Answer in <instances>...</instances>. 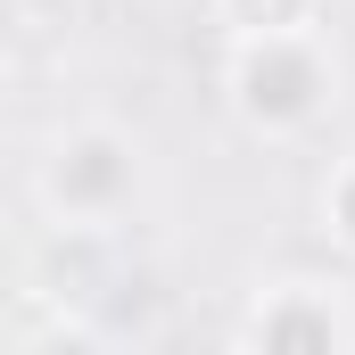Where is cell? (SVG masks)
<instances>
[{
	"instance_id": "6da1fadb",
	"label": "cell",
	"mask_w": 355,
	"mask_h": 355,
	"mask_svg": "<svg viewBox=\"0 0 355 355\" xmlns=\"http://www.w3.org/2000/svg\"><path fill=\"white\" fill-rule=\"evenodd\" d=\"M232 91H240V107H248L257 124H297V116H314V99H322V58L306 50V33L240 42Z\"/></svg>"
},
{
	"instance_id": "7a4b0ae2",
	"label": "cell",
	"mask_w": 355,
	"mask_h": 355,
	"mask_svg": "<svg viewBox=\"0 0 355 355\" xmlns=\"http://www.w3.org/2000/svg\"><path fill=\"white\" fill-rule=\"evenodd\" d=\"M124 182H132V149H124L116 132H83L75 149H58L50 198H58V207H75V215H99Z\"/></svg>"
},
{
	"instance_id": "3957f363",
	"label": "cell",
	"mask_w": 355,
	"mask_h": 355,
	"mask_svg": "<svg viewBox=\"0 0 355 355\" xmlns=\"http://www.w3.org/2000/svg\"><path fill=\"white\" fill-rule=\"evenodd\" d=\"M223 25L240 42H265V33H306L314 25V0H215Z\"/></svg>"
},
{
	"instance_id": "277c9868",
	"label": "cell",
	"mask_w": 355,
	"mask_h": 355,
	"mask_svg": "<svg viewBox=\"0 0 355 355\" xmlns=\"http://www.w3.org/2000/svg\"><path fill=\"white\" fill-rule=\"evenodd\" d=\"M331 215H339V232L355 240V166L339 174V190H331Z\"/></svg>"
}]
</instances>
